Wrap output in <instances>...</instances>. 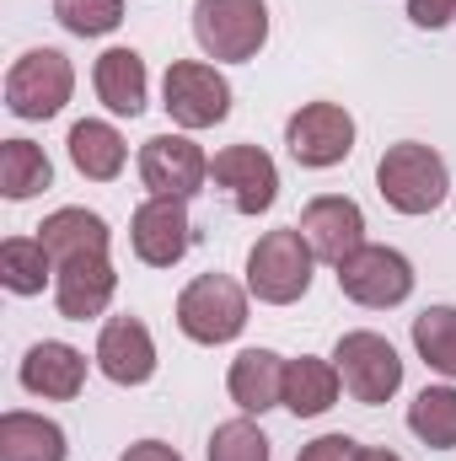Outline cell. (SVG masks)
Instances as JSON below:
<instances>
[{
    "instance_id": "6da1fadb",
    "label": "cell",
    "mask_w": 456,
    "mask_h": 461,
    "mask_svg": "<svg viewBox=\"0 0 456 461\" xmlns=\"http://www.w3.org/2000/svg\"><path fill=\"white\" fill-rule=\"evenodd\" d=\"M38 241L54 258V306H59V317H70V322L103 317L118 290V274L108 263V241H114L108 221L92 215V210H54L38 226Z\"/></svg>"
},
{
    "instance_id": "7a4b0ae2",
    "label": "cell",
    "mask_w": 456,
    "mask_h": 461,
    "mask_svg": "<svg viewBox=\"0 0 456 461\" xmlns=\"http://www.w3.org/2000/svg\"><path fill=\"white\" fill-rule=\"evenodd\" d=\"M376 188L381 199L397 210V215H430L441 210L451 177H446V156L419 145V140H403V145H387V156L376 161Z\"/></svg>"
},
{
    "instance_id": "3957f363",
    "label": "cell",
    "mask_w": 456,
    "mask_h": 461,
    "mask_svg": "<svg viewBox=\"0 0 456 461\" xmlns=\"http://www.w3.org/2000/svg\"><path fill=\"white\" fill-rule=\"evenodd\" d=\"M312 263H317V252L301 236V226L269 230L247 252V290L263 306H290V301H301L312 290Z\"/></svg>"
},
{
    "instance_id": "277c9868",
    "label": "cell",
    "mask_w": 456,
    "mask_h": 461,
    "mask_svg": "<svg viewBox=\"0 0 456 461\" xmlns=\"http://www.w3.org/2000/svg\"><path fill=\"white\" fill-rule=\"evenodd\" d=\"M194 38L210 59H252L269 43V5L263 0H194Z\"/></svg>"
},
{
    "instance_id": "5b68a950",
    "label": "cell",
    "mask_w": 456,
    "mask_h": 461,
    "mask_svg": "<svg viewBox=\"0 0 456 461\" xmlns=\"http://www.w3.org/2000/svg\"><path fill=\"white\" fill-rule=\"evenodd\" d=\"M178 328L194 344H231L247 328V295L226 274H199L178 295Z\"/></svg>"
},
{
    "instance_id": "8992f818",
    "label": "cell",
    "mask_w": 456,
    "mask_h": 461,
    "mask_svg": "<svg viewBox=\"0 0 456 461\" xmlns=\"http://www.w3.org/2000/svg\"><path fill=\"white\" fill-rule=\"evenodd\" d=\"M76 92V70L59 49H27L5 70V108L16 118H54Z\"/></svg>"
},
{
    "instance_id": "52a82bcc",
    "label": "cell",
    "mask_w": 456,
    "mask_h": 461,
    "mask_svg": "<svg viewBox=\"0 0 456 461\" xmlns=\"http://www.w3.org/2000/svg\"><path fill=\"white\" fill-rule=\"evenodd\" d=\"M339 290L354 306H403L414 295V263L397 247H354L339 263Z\"/></svg>"
},
{
    "instance_id": "ba28073f",
    "label": "cell",
    "mask_w": 456,
    "mask_h": 461,
    "mask_svg": "<svg viewBox=\"0 0 456 461\" xmlns=\"http://www.w3.org/2000/svg\"><path fill=\"white\" fill-rule=\"evenodd\" d=\"M333 365H339L349 397L365 402V408L387 402L403 386V359H397V348L387 344L381 333H343L339 348H333Z\"/></svg>"
},
{
    "instance_id": "9c48e42d",
    "label": "cell",
    "mask_w": 456,
    "mask_h": 461,
    "mask_svg": "<svg viewBox=\"0 0 456 461\" xmlns=\"http://www.w3.org/2000/svg\"><path fill=\"white\" fill-rule=\"evenodd\" d=\"M210 177H215V188L231 199L236 215H263L279 199V167L258 145H226L210 161Z\"/></svg>"
},
{
    "instance_id": "30bf717a",
    "label": "cell",
    "mask_w": 456,
    "mask_h": 461,
    "mask_svg": "<svg viewBox=\"0 0 456 461\" xmlns=\"http://www.w3.org/2000/svg\"><path fill=\"white\" fill-rule=\"evenodd\" d=\"M172 123L183 129H210L231 113V86L215 65H199V59H178L167 70V103H161Z\"/></svg>"
},
{
    "instance_id": "8fae6325",
    "label": "cell",
    "mask_w": 456,
    "mask_h": 461,
    "mask_svg": "<svg viewBox=\"0 0 456 461\" xmlns=\"http://www.w3.org/2000/svg\"><path fill=\"white\" fill-rule=\"evenodd\" d=\"M210 177V156L188 140V134H156L140 145V183L150 194H172V199H194Z\"/></svg>"
},
{
    "instance_id": "7c38bea8",
    "label": "cell",
    "mask_w": 456,
    "mask_h": 461,
    "mask_svg": "<svg viewBox=\"0 0 456 461\" xmlns=\"http://www.w3.org/2000/svg\"><path fill=\"white\" fill-rule=\"evenodd\" d=\"M129 241H134V258H140V263H150V268H172V263L188 252V241H194V226H188V199L150 194V199L134 210Z\"/></svg>"
},
{
    "instance_id": "4fadbf2b",
    "label": "cell",
    "mask_w": 456,
    "mask_h": 461,
    "mask_svg": "<svg viewBox=\"0 0 456 461\" xmlns=\"http://www.w3.org/2000/svg\"><path fill=\"white\" fill-rule=\"evenodd\" d=\"M285 145L301 167H339L354 150V118L339 103H306L285 123Z\"/></svg>"
},
{
    "instance_id": "5bb4252c",
    "label": "cell",
    "mask_w": 456,
    "mask_h": 461,
    "mask_svg": "<svg viewBox=\"0 0 456 461\" xmlns=\"http://www.w3.org/2000/svg\"><path fill=\"white\" fill-rule=\"evenodd\" d=\"M301 236L312 241V252H317L323 263L339 268L354 247H365V215H360L354 199L323 194V199H312V204L301 210Z\"/></svg>"
},
{
    "instance_id": "9a60e30c",
    "label": "cell",
    "mask_w": 456,
    "mask_h": 461,
    "mask_svg": "<svg viewBox=\"0 0 456 461\" xmlns=\"http://www.w3.org/2000/svg\"><path fill=\"white\" fill-rule=\"evenodd\" d=\"M97 365L118 386H145L156 375V344L140 317H108L97 333Z\"/></svg>"
},
{
    "instance_id": "2e32d148",
    "label": "cell",
    "mask_w": 456,
    "mask_h": 461,
    "mask_svg": "<svg viewBox=\"0 0 456 461\" xmlns=\"http://www.w3.org/2000/svg\"><path fill=\"white\" fill-rule=\"evenodd\" d=\"M22 386L49 402H70L87 386V354L70 344H32L22 359Z\"/></svg>"
},
{
    "instance_id": "e0dca14e",
    "label": "cell",
    "mask_w": 456,
    "mask_h": 461,
    "mask_svg": "<svg viewBox=\"0 0 456 461\" xmlns=\"http://www.w3.org/2000/svg\"><path fill=\"white\" fill-rule=\"evenodd\" d=\"M285 365L290 359H279L274 348H242L226 375L231 402L242 413H269L274 402H285Z\"/></svg>"
},
{
    "instance_id": "ac0fdd59",
    "label": "cell",
    "mask_w": 456,
    "mask_h": 461,
    "mask_svg": "<svg viewBox=\"0 0 456 461\" xmlns=\"http://www.w3.org/2000/svg\"><path fill=\"white\" fill-rule=\"evenodd\" d=\"M0 461H65V429L43 413L11 408L0 419Z\"/></svg>"
},
{
    "instance_id": "d6986e66",
    "label": "cell",
    "mask_w": 456,
    "mask_h": 461,
    "mask_svg": "<svg viewBox=\"0 0 456 461\" xmlns=\"http://www.w3.org/2000/svg\"><path fill=\"white\" fill-rule=\"evenodd\" d=\"M339 365H328V359H290L285 365V408L296 413V419H317V413H328L333 402H339Z\"/></svg>"
},
{
    "instance_id": "ffe728a7",
    "label": "cell",
    "mask_w": 456,
    "mask_h": 461,
    "mask_svg": "<svg viewBox=\"0 0 456 461\" xmlns=\"http://www.w3.org/2000/svg\"><path fill=\"white\" fill-rule=\"evenodd\" d=\"M70 161H76L81 177L114 183L118 172H123V134H118L114 123H103V118H81L70 129Z\"/></svg>"
},
{
    "instance_id": "44dd1931",
    "label": "cell",
    "mask_w": 456,
    "mask_h": 461,
    "mask_svg": "<svg viewBox=\"0 0 456 461\" xmlns=\"http://www.w3.org/2000/svg\"><path fill=\"white\" fill-rule=\"evenodd\" d=\"M92 81H97V97H103L114 113L134 118L145 108V59H140L134 49H108V54L97 59Z\"/></svg>"
},
{
    "instance_id": "7402d4cb",
    "label": "cell",
    "mask_w": 456,
    "mask_h": 461,
    "mask_svg": "<svg viewBox=\"0 0 456 461\" xmlns=\"http://www.w3.org/2000/svg\"><path fill=\"white\" fill-rule=\"evenodd\" d=\"M54 279V258L38 236H11L0 241V285L11 295H38Z\"/></svg>"
},
{
    "instance_id": "603a6c76",
    "label": "cell",
    "mask_w": 456,
    "mask_h": 461,
    "mask_svg": "<svg viewBox=\"0 0 456 461\" xmlns=\"http://www.w3.org/2000/svg\"><path fill=\"white\" fill-rule=\"evenodd\" d=\"M54 183V167H49V156L32 145V140H5L0 145V194L5 199H32V194H43Z\"/></svg>"
},
{
    "instance_id": "cb8c5ba5",
    "label": "cell",
    "mask_w": 456,
    "mask_h": 461,
    "mask_svg": "<svg viewBox=\"0 0 456 461\" xmlns=\"http://www.w3.org/2000/svg\"><path fill=\"white\" fill-rule=\"evenodd\" d=\"M408 429L430 446V451H451L456 446V392L451 386H424L408 402Z\"/></svg>"
},
{
    "instance_id": "d4e9b609",
    "label": "cell",
    "mask_w": 456,
    "mask_h": 461,
    "mask_svg": "<svg viewBox=\"0 0 456 461\" xmlns=\"http://www.w3.org/2000/svg\"><path fill=\"white\" fill-rule=\"evenodd\" d=\"M414 348L430 370L456 375V306H430L414 317Z\"/></svg>"
},
{
    "instance_id": "484cf974",
    "label": "cell",
    "mask_w": 456,
    "mask_h": 461,
    "mask_svg": "<svg viewBox=\"0 0 456 461\" xmlns=\"http://www.w3.org/2000/svg\"><path fill=\"white\" fill-rule=\"evenodd\" d=\"M54 16L76 38H103L123 22V0H54Z\"/></svg>"
},
{
    "instance_id": "4316f807",
    "label": "cell",
    "mask_w": 456,
    "mask_h": 461,
    "mask_svg": "<svg viewBox=\"0 0 456 461\" xmlns=\"http://www.w3.org/2000/svg\"><path fill=\"white\" fill-rule=\"evenodd\" d=\"M210 461H269V440L252 419H231L210 435Z\"/></svg>"
},
{
    "instance_id": "83f0119b",
    "label": "cell",
    "mask_w": 456,
    "mask_h": 461,
    "mask_svg": "<svg viewBox=\"0 0 456 461\" xmlns=\"http://www.w3.org/2000/svg\"><path fill=\"white\" fill-rule=\"evenodd\" d=\"M296 461H354V440L349 435H323V440H312Z\"/></svg>"
},
{
    "instance_id": "f1b7e54d",
    "label": "cell",
    "mask_w": 456,
    "mask_h": 461,
    "mask_svg": "<svg viewBox=\"0 0 456 461\" xmlns=\"http://www.w3.org/2000/svg\"><path fill=\"white\" fill-rule=\"evenodd\" d=\"M408 16L419 27H446V22H456V0H408Z\"/></svg>"
},
{
    "instance_id": "f546056e",
    "label": "cell",
    "mask_w": 456,
    "mask_h": 461,
    "mask_svg": "<svg viewBox=\"0 0 456 461\" xmlns=\"http://www.w3.org/2000/svg\"><path fill=\"white\" fill-rule=\"evenodd\" d=\"M118 461H183V456H178L167 440H140V446H129Z\"/></svg>"
},
{
    "instance_id": "4dcf8cb0",
    "label": "cell",
    "mask_w": 456,
    "mask_h": 461,
    "mask_svg": "<svg viewBox=\"0 0 456 461\" xmlns=\"http://www.w3.org/2000/svg\"><path fill=\"white\" fill-rule=\"evenodd\" d=\"M354 461H403L397 451H381V446H354Z\"/></svg>"
}]
</instances>
